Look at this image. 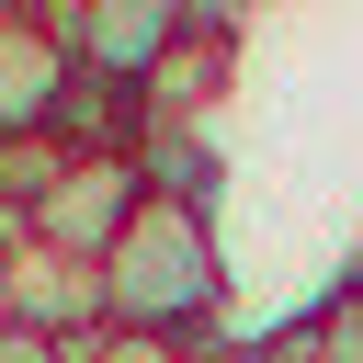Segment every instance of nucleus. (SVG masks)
Returning <instances> with one entry per match:
<instances>
[{
    "mask_svg": "<svg viewBox=\"0 0 363 363\" xmlns=\"http://www.w3.org/2000/svg\"><path fill=\"white\" fill-rule=\"evenodd\" d=\"M91 284H102V329H147V340H193V352L227 340V238H216V204L147 193L102 238Z\"/></svg>",
    "mask_w": 363,
    "mask_h": 363,
    "instance_id": "f257e3e1",
    "label": "nucleus"
},
{
    "mask_svg": "<svg viewBox=\"0 0 363 363\" xmlns=\"http://www.w3.org/2000/svg\"><path fill=\"white\" fill-rule=\"evenodd\" d=\"M136 204H147L136 147H68V159H57V182L11 216V238H23V250H57V261H102V238H113Z\"/></svg>",
    "mask_w": 363,
    "mask_h": 363,
    "instance_id": "f03ea898",
    "label": "nucleus"
},
{
    "mask_svg": "<svg viewBox=\"0 0 363 363\" xmlns=\"http://www.w3.org/2000/svg\"><path fill=\"white\" fill-rule=\"evenodd\" d=\"M57 34H68V68H79V79H113V91H136V79L170 57V34H182V0H68V11H57Z\"/></svg>",
    "mask_w": 363,
    "mask_h": 363,
    "instance_id": "7ed1b4c3",
    "label": "nucleus"
},
{
    "mask_svg": "<svg viewBox=\"0 0 363 363\" xmlns=\"http://www.w3.org/2000/svg\"><path fill=\"white\" fill-rule=\"evenodd\" d=\"M68 34H57V11H11L0 23V147H23V136H57V113H68Z\"/></svg>",
    "mask_w": 363,
    "mask_h": 363,
    "instance_id": "20e7f679",
    "label": "nucleus"
},
{
    "mask_svg": "<svg viewBox=\"0 0 363 363\" xmlns=\"http://www.w3.org/2000/svg\"><path fill=\"white\" fill-rule=\"evenodd\" d=\"M0 329L91 340V329H102V284H91V261H57V250H23V238H0Z\"/></svg>",
    "mask_w": 363,
    "mask_h": 363,
    "instance_id": "39448f33",
    "label": "nucleus"
},
{
    "mask_svg": "<svg viewBox=\"0 0 363 363\" xmlns=\"http://www.w3.org/2000/svg\"><path fill=\"white\" fill-rule=\"evenodd\" d=\"M227 91H238V34H193V23H182L170 57L136 79V113L170 125V136H204V113H216Z\"/></svg>",
    "mask_w": 363,
    "mask_h": 363,
    "instance_id": "423d86ee",
    "label": "nucleus"
},
{
    "mask_svg": "<svg viewBox=\"0 0 363 363\" xmlns=\"http://www.w3.org/2000/svg\"><path fill=\"white\" fill-rule=\"evenodd\" d=\"M306 329H318V363H363V261L306 306Z\"/></svg>",
    "mask_w": 363,
    "mask_h": 363,
    "instance_id": "0eeeda50",
    "label": "nucleus"
},
{
    "mask_svg": "<svg viewBox=\"0 0 363 363\" xmlns=\"http://www.w3.org/2000/svg\"><path fill=\"white\" fill-rule=\"evenodd\" d=\"M68 363H193V340H147V329H91V340H68Z\"/></svg>",
    "mask_w": 363,
    "mask_h": 363,
    "instance_id": "6e6552de",
    "label": "nucleus"
},
{
    "mask_svg": "<svg viewBox=\"0 0 363 363\" xmlns=\"http://www.w3.org/2000/svg\"><path fill=\"white\" fill-rule=\"evenodd\" d=\"M250 11H261V0H182L193 34H250Z\"/></svg>",
    "mask_w": 363,
    "mask_h": 363,
    "instance_id": "1a4fd4ad",
    "label": "nucleus"
},
{
    "mask_svg": "<svg viewBox=\"0 0 363 363\" xmlns=\"http://www.w3.org/2000/svg\"><path fill=\"white\" fill-rule=\"evenodd\" d=\"M0 363H68V340H45V329H0Z\"/></svg>",
    "mask_w": 363,
    "mask_h": 363,
    "instance_id": "9d476101",
    "label": "nucleus"
},
{
    "mask_svg": "<svg viewBox=\"0 0 363 363\" xmlns=\"http://www.w3.org/2000/svg\"><path fill=\"white\" fill-rule=\"evenodd\" d=\"M11 11H45V0H0V23H11Z\"/></svg>",
    "mask_w": 363,
    "mask_h": 363,
    "instance_id": "9b49d317",
    "label": "nucleus"
}]
</instances>
